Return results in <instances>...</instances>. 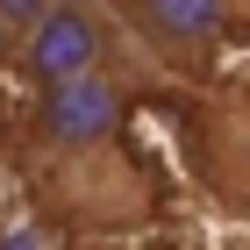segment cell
Returning <instances> with one entry per match:
<instances>
[{
  "mask_svg": "<svg viewBox=\"0 0 250 250\" xmlns=\"http://www.w3.org/2000/svg\"><path fill=\"white\" fill-rule=\"evenodd\" d=\"M122 129H129V79L122 72L64 79L29 100V150L58 157V165H86V157L115 150Z\"/></svg>",
  "mask_w": 250,
  "mask_h": 250,
  "instance_id": "cell-1",
  "label": "cell"
},
{
  "mask_svg": "<svg viewBox=\"0 0 250 250\" xmlns=\"http://www.w3.org/2000/svg\"><path fill=\"white\" fill-rule=\"evenodd\" d=\"M243 0H129V29L172 64H200L236 36Z\"/></svg>",
  "mask_w": 250,
  "mask_h": 250,
  "instance_id": "cell-3",
  "label": "cell"
},
{
  "mask_svg": "<svg viewBox=\"0 0 250 250\" xmlns=\"http://www.w3.org/2000/svg\"><path fill=\"white\" fill-rule=\"evenodd\" d=\"M50 7H58V0H0V21H7L15 36H29V29H36Z\"/></svg>",
  "mask_w": 250,
  "mask_h": 250,
  "instance_id": "cell-4",
  "label": "cell"
},
{
  "mask_svg": "<svg viewBox=\"0 0 250 250\" xmlns=\"http://www.w3.org/2000/svg\"><path fill=\"white\" fill-rule=\"evenodd\" d=\"M115 58H122V29H115V15H107V0H58V7L21 36L15 72L43 93V86H64V79L115 72Z\"/></svg>",
  "mask_w": 250,
  "mask_h": 250,
  "instance_id": "cell-2",
  "label": "cell"
},
{
  "mask_svg": "<svg viewBox=\"0 0 250 250\" xmlns=\"http://www.w3.org/2000/svg\"><path fill=\"white\" fill-rule=\"evenodd\" d=\"M15 50H21V36H15V29H7V21H0V72L15 64Z\"/></svg>",
  "mask_w": 250,
  "mask_h": 250,
  "instance_id": "cell-5",
  "label": "cell"
}]
</instances>
